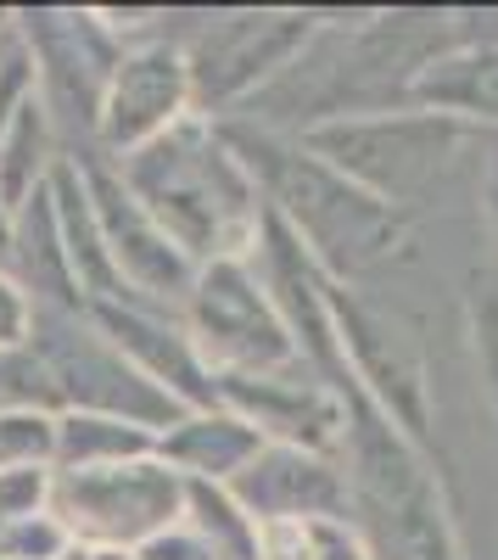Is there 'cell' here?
Returning a JSON list of instances; mask_svg holds the SVG:
<instances>
[{
  "mask_svg": "<svg viewBox=\"0 0 498 560\" xmlns=\"http://www.w3.org/2000/svg\"><path fill=\"white\" fill-rule=\"evenodd\" d=\"M118 174L197 269L218 258H252L269 202L218 118L191 113L163 140L118 158Z\"/></svg>",
  "mask_w": 498,
  "mask_h": 560,
  "instance_id": "cell-1",
  "label": "cell"
},
{
  "mask_svg": "<svg viewBox=\"0 0 498 560\" xmlns=\"http://www.w3.org/2000/svg\"><path fill=\"white\" fill-rule=\"evenodd\" d=\"M224 135H230V147L252 168L269 213L313 253V264L336 287H353L358 275H370L403 253V242H410V213L370 197L347 174H336L303 140L263 135L252 124H224Z\"/></svg>",
  "mask_w": 498,
  "mask_h": 560,
  "instance_id": "cell-2",
  "label": "cell"
},
{
  "mask_svg": "<svg viewBox=\"0 0 498 560\" xmlns=\"http://www.w3.org/2000/svg\"><path fill=\"white\" fill-rule=\"evenodd\" d=\"M471 140V124L442 118L426 107H398V113H370V118H336L303 135L313 158H325L336 174L365 185L370 197L410 213L420 197H431L448 163L460 158Z\"/></svg>",
  "mask_w": 498,
  "mask_h": 560,
  "instance_id": "cell-3",
  "label": "cell"
},
{
  "mask_svg": "<svg viewBox=\"0 0 498 560\" xmlns=\"http://www.w3.org/2000/svg\"><path fill=\"white\" fill-rule=\"evenodd\" d=\"M17 34L39 73V102L51 113L62 158L102 152V102L123 39L96 7H28L17 12Z\"/></svg>",
  "mask_w": 498,
  "mask_h": 560,
  "instance_id": "cell-4",
  "label": "cell"
},
{
  "mask_svg": "<svg viewBox=\"0 0 498 560\" xmlns=\"http://www.w3.org/2000/svg\"><path fill=\"white\" fill-rule=\"evenodd\" d=\"M320 18L292 7H241V12H197V23L179 34V51L191 68L197 113L236 118L258 102L313 39Z\"/></svg>",
  "mask_w": 498,
  "mask_h": 560,
  "instance_id": "cell-5",
  "label": "cell"
},
{
  "mask_svg": "<svg viewBox=\"0 0 498 560\" xmlns=\"http://www.w3.org/2000/svg\"><path fill=\"white\" fill-rule=\"evenodd\" d=\"M28 348L45 359V370H51L62 409L112 415V420L146 427L157 438L186 415V404L168 398L152 376H141V370L96 331V319L84 308H34Z\"/></svg>",
  "mask_w": 498,
  "mask_h": 560,
  "instance_id": "cell-6",
  "label": "cell"
},
{
  "mask_svg": "<svg viewBox=\"0 0 498 560\" xmlns=\"http://www.w3.org/2000/svg\"><path fill=\"white\" fill-rule=\"evenodd\" d=\"M179 319H186V331L213 376H269V370L303 364L252 258L202 264Z\"/></svg>",
  "mask_w": 498,
  "mask_h": 560,
  "instance_id": "cell-7",
  "label": "cell"
},
{
  "mask_svg": "<svg viewBox=\"0 0 498 560\" xmlns=\"http://www.w3.org/2000/svg\"><path fill=\"white\" fill-rule=\"evenodd\" d=\"M51 516L68 527L73 544L134 555L157 533L186 522V477L157 454L107 465V471H57Z\"/></svg>",
  "mask_w": 498,
  "mask_h": 560,
  "instance_id": "cell-8",
  "label": "cell"
},
{
  "mask_svg": "<svg viewBox=\"0 0 498 560\" xmlns=\"http://www.w3.org/2000/svg\"><path fill=\"white\" fill-rule=\"evenodd\" d=\"M73 163L84 168V185H90V202H96L112 269L123 280V298L179 314V308H186V298H191V287H197V264L174 247V236L141 202H134V191L123 185V174H118L112 158L90 152V158H73Z\"/></svg>",
  "mask_w": 498,
  "mask_h": 560,
  "instance_id": "cell-9",
  "label": "cell"
},
{
  "mask_svg": "<svg viewBox=\"0 0 498 560\" xmlns=\"http://www.w3.org/2000/svg\"><path fill=\"white\" fill-rule=\"evenodd\" d=\"M331 314H336V337H342L353 382L365 387V398L381 415H392L426 448L431 443V382H426V364L410 331L387 308H376L365 292L336 287V280H331Z\"/></svg>",
  "mask_w": 498,
  "mask_h": 560,
  "instance_id": "cell-10",
  "label": "cell"
},
{
  "mask_svg": "<svg viewBox=\"0 0 498 560\" xmlns=\"http://www.w3.org/2000/svg\"><path fill=\"white\" fill-rule=\"evenodd\" d=\"M197 113V90L186 51L174 39H134L112 68L107 102H102V158H129L163 140L174 124Z\"/></svg>",
  "mask_w": 498,
  "mask_h": 560,
  "instance_id": "cell-11",
  "label": "cell"
},
{
  "mask_svg": "<svg viewBox=\"0 0 498 560\" xmlns=\"http://www.w3.org/2000/svg\"><path fill=\"white\" fill-rule=\"evenodd\" d=\"M218 404L236 409L247 427H258L263 443L336 454L342 438H347L342 393L308 364L269 370V376H218Z\"/></svg>",
  "mask_w": 498,
  "mask_h": 560,
  "instance_id": "cell-12",
  "label": "cell"
},
{
  "mask_svg": "<svg viewBox=\"0 0 498 560\" xmlns=\"http://www.w3.org/2000/svg\"><path fill=\"white\" fill-rule=\"evenodd\" d=\"M84 314L96 319V331L141 370V376H152L168 398H179L186 409L218 404V376L202 364V353H197L179 314L134 303V298H96V303H84Z\"/></svg>",
  "mask_w": 498,
  "mask_h": 560,
  "instance_id": "cell-13",
  "label": "cell"
},
{
  "mask_svg": "<svg viewBox=\"0 0 498 560\" xmlns=\"http://www.w3.org/2000/svg\"><path fill=\"white\" fill-rule=\"evenodd\" d=\"M241 510L258 527L281 522H353V488L336 454L263 443L258 459L230 482Z\"/></svg>",
  "mask_w": 498,
  "mask_h": 560,
  "instance_id": "cell-14",
  "label": "cell"
},
{
  "mask_svg": "<svg viewBox=\"0 0 498 560\" xmlns=\"http://www.w3.org/2000/svg\"><path fill=\"white\" fill-rule=\"evenodd\" d=\"M263 432L247 427L236 409H186L174 427L157 438V459H168L186 482H213V488H230L247 465L258 459Z\"/></svg>",
  "mask_w": 498,
  "mask_h": 560,
  "instance_id": "cell-15",
  "label": "cell"
},
{
  "mask_svg": "<svg viewBox=\"0 0 498 560\" xmlns=\"http://www.w3.org/2000/svg\"><path fill=\"white\" fill-rule=\"evenodd\" d=\"M7 275L28 292L34 308H84V292H79L73 264H68V242H62V219H57V202H51V185L34 191L17 208Z\"/></svg>",
  "mask_w": 498,
  "mask_h": 560,
  "instance_id": "cell-16",
  "label": "cell"
},
{
  "mask_svg": "<svg viewBox=\"0 0 498 560\" xmlns=\"http://www.w3.org/2000/svg\"><path fill=\"white\" fill-rule=\"evenodd\" d=\"M415 107L498 129V45H454L415 79Z\"/></svg>",
  "mask_w": 498,
  "mask_h": 560,
  "instance_id": "cell-17",
  "label": "cell"
},
{
  "mask_svg": "<svg viewBox=\"0 0 498 560\" xmlns=\"http://www.w3.org/2000/svg\"><path fill=\"white\" fill-rule=\"evenodd\" d=\"M51 202H57V219H62L68 264H73V280H79L84 303L123 298V280H118V269H112V253H107V236H102L96 202H90L84 168H79L73 158H62V163L51 168Z\"/></svg>",
  "mask_w": 498,
  "mask_h": 560,
  "instance_id": "cell-18",
  "label": "cell"
},
{
  "mask_svg": "<svg viewBox=\"0 0 498 560\" xmlns=\"http://www.w3.org/2000/svg\"><path fill=\"white\" fill-rule=\"evenodd\" d=\"M157 454V432L129 427L112 415H84L62 409L57 415V471H107V465H129Z\"/></svg>",
  "mask_w": 498,
  "mask_h": 560,
  "instance_id": "cell-19",
  "label": "cell"
},
{
  "mask_svg": "<svg viewBox=\"0 0 498 560\" xmlns=\"http://www.w3.org/2000/svg\"><path fill=\"white\" fill-rule=\"evenodd\" d=\"M62 163V140L51 129V113H45V102L34 96L17 124L0 135V197H7L12 208H23L34 191H45L51 185V168Z\"/></svg>",
  "mask_w": 498,
  "mask_h": 560,
  "instance_id": "cell-20",
  "label": "cell"
},
{
  "mask_svg": "<svg viewBox=\"0 0 498 560\" xmlns=\"http://www.w3.org/2000/svg\"><path fill=\"white\" fill-rule=\"evenodd\" d=\"M186 527L218 555V560H263V527L241 510L230 488L186 482Z\"/></svg>",
  "mask_w": 498,
  "mask_h": 560,
  "instance_id": "cell-21",
  "label": "cell"
},
{
  "mask_svg": "<svg viewBox=\"0 0 498 560\" xmlns=\"http://www.w3.org/2000/svg\"><path fill=\"white\" fill-rule=\"evenodd\" d=\"M45 465L57 471V415L51 409H7L0 415V471Z\"/></svg>",
  "mask_w": 498,
  "mask_h": 560,
  "instance_id": "cell-22",
  "label": "cell"
},
{
  "mask_svg": "<svg viewBox=\"0 0 498 560\" xmlns=\"http://www.w3.org/2000/svg\"><path fill=\"white\" fill-rule=\"evenodd\" d=\"M7 409H51V415H62L51 370H45V359L28 342L23 348H0V415Z\"/></svg>",
  "mask_w": 498,
  "mask_h": 560,
  "instance_id": "cell-23",
  "label": "cell"
},
{
  "mask_svg": "<svg viewBox=\"0 0 498 560\" xmlns=\"http://www.w3.org/2000/svg\"><path fill=\"white\" fill-rule=\"evenodd\" d=\"M465 319H471V353H476V376L487 393V409L498 420V280H482L465 298Z\"/></svg>",
  "mask_w": 498,
  "mask_h": 560,
  "instance_id": "cell-24",
  "label": "cell"
},
{
  "mask_svg": "<svg viewBox=\"0 0 498 560\" xmlns=\"http://www.w3.org/2000/svg\"><path fill=\"white\" fill-rule=\"evenodd\" d=\"M68 527L45 510V516L28 522H7L0 527V560H62L68 555Z\"/></svg>",
  "mask_w": 498,
  "mask_h": 560,
  "instance_id": "cell-25",
  "label": "cell"
},
{
  "mask_svg": "<svg viewBox=\"0 0 498 560\" xmlns=\"http://www.w3.org/2000/svg\"><path fill=\"white\" fill-rule=\"evenodd\" d=\"M51 488H57V471H45V465L0 471V527H7V522H28V516H45V510H51Z\"/></svg>",
  "mask_w": 498,
  "mask_h": 560,
  "instance_id": "cell-26",
  "label": "cell"
},
{
  "mask_svg": "<svg viewBox=\"0 0 498 560\" xmlns=\"http://www.w3.org/2000/svg\"><path fill=\"white\" fill-rule=\"evenodd\" d=\"M308 560H376L358 522H308Z\"/></svg>",
  "mask_w": 498,
  "mask_h": 560,
  "instance_id": "cell-27",
  "label": "cell"
},
{
  "mask_svg": "<svg viewBox=\"0 0 498 560\" xmlns=\"http://www.w3.org/2000/svg\"><path fill=\"white\" fill-rule=\"evenodd\" d=\"M34 331V303L17 280L0 269V348H23Z\"/></svg>",
  "mask_w": 498,
  "mask_h": 560,
  "instance_id": "cell-28",
  "label": "cell"
},
{
  "mask_svg": "<svg viewBox=\"0 0 498 560\" xmlns=\"http://www.w3.org/2000/svg\"><path fill=\"white\" fill-rule=\"evenodd\" d=\"M134 560H218L186 522H179V527H168V533H157L152 544H141V549H134Z\"/></svg>",
  "mask_w": 498,
  "mask_h": 560,
  "instance_id": "cell-29",
  "label": "cell"
},
{
  "mask_svg": "<svg viewBox=\"0 0 498 560\" xmlns=\"http://www.w3.org/2000/svg\"><path fill=\"white\" fill-rule=\"evenodd\" d=\"M12 230H17V208L0 197V269L12 264Z\"/></svg>",
  "mask_w": 498,
  "mask_h": 560,
  "instance_id": "cell-30",
  "label": "cell"
}]
</instances>
